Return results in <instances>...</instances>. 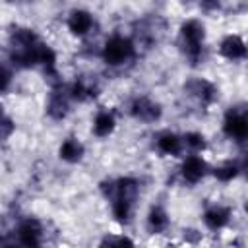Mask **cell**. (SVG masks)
<instances>
[{"instance_id":"1","label":"cell","mask_w":248,"mask_h":248,"mask_svg":"<svg viewBox=\"0 0 248 248\" xmlns=\"http://www.w3.org/2000/svg\"><path fill=\"white\" fill-rule=\"evenodd\" d=\"M43 43L31 29H14L10 35V60L19 68H31L39 60Z\"/></svg>"},{"instance_id":"2","label":"cell","mask_w":248,"mask_h":248,"mask_svg":"<svg viewBox=\"0 0 248 248\" xmlns=\"http://www.w3.org/2000/svg\"><path fill=\"white\" fill-rule=\"evenodd\" d=\"M205 29L198 19H188L180 27V43L186 58L192 66H196L202 60V45H203Z\"/></svg>"},{"instance_id":"3","label":"cell","mask_w":248,"mask_h":248,"mask_svg":"<svg viewBox=\"0 0 248 248\" xmlns=\"http://www.w3.org/2000/svg\"><path fill=\"white\" fill-rule=\"evenodd\" d=\"M136 52V46L134 43L128 39V37H122V35H114L108 39V43L105 45L103 48V58L107 64L110 66H118V64H124L128 62Z\"/></svg>"},{"instance_id":"4","label":"cell","mask_w":248,"mask_h":248,"mask_svg":"<svg viewBox=\"0 0 248 248\" xmlns=\"http://www.w3.org/2000/svg\"><path fill=\"white\" fill-rule=\"evenodd\" d=\"M223 132L234 140V141H244L248 136V118H246V108L244 107H231L225 114L223 122Z\"/></svg>"},{"instance_id":"5","label":"cell","mask_w":248,"mask_h":248,"mask_svg":"<svg viewBox=\"0 0 248 248\" xmlns=\"http://www.w3.org/2000/svg\"><path fill=\"white\" fill-rule=\"evenodd\" d=\"M184 91L192 97H196L202 105H211L217 99V87L207 79H190L184 83Z\"/></svg>"},{"instance_id":"6","label":"cell","mask_w":248,"mask_h":248,"mask_svg":"<svg viewBox=\"0 0 248 248\" xmlns=\"http://www.w3.org/2000/svg\"><path fill=\"white\" fill-rule=\"evenodd\" d=\"M130 112L134 118L141 120V122H155L161 118V107L157 103H153L151 99L147 97H138L134 99L132 107H130Z\"/></svg>"},{"instance_id":"7","label":"cell","mask_w":248,"mask_h":248,"mask_svg":"<svg viewBox=\"0 0 248 248\" xmlns=\"http://www.w3.org/2000/svg\"><path fill=\"white\" fill-rule=\"evenodd\" d=\"M41 236H43V227L41 221L37 219H25L19 223L17 227V240L23 246H39L41 244Z\"/></svg>"},{"instance_id":"8","label":"cell","mask_w":248,"mask_h":248,"mask_svg":"<svg viewBox=\"0 0 248 248\" xmlns=\"http://www.w3.org/2000/svg\"><path fill=\"white\" fill-rule=\"evenodd\" d=\"M70 110V105H68V93H64V89H60V85H56L48 97V103H46V114L54 120H62Z\"/></svg>"},{"instance_id":"9","label":"cell","mask_w":248,"mask_h":248,"mask_svg":"<svg viewBox=\"0 0 248 248\" xmlns=\"http://www.w3.org/2000/svg\"><path fill=\"white\" fill-rule=\"evenodd\" d=\"M205 170H207V165H205V161H203L202 157H198V155L188 157V159L184 161V165H182V176H184V180L190 182V184L200 182V180L203 178Z\"/></svg>"},{"instance_id":"10","label":"cell","mask_w":248,"mask_h":248,"mask_svg":"<svg viewBox=\"0 0 248 248\" xmlns=\"http://www.w3.org/2000/svg\"><path fill=\"white\" fill-rule=\"evenodd\" d=\"M219 50L229 60H240V58L246 56V45H244V41L238 35L225 37L223 43H221V46H219Z\"/></svg>"},{"instance_id":"11","label":"cell","mask_w":248,"mask_h":248,"mask_svg":"<svg viewBox=\"0 0 248 248\" xmlns=\"http://www.w3.org/2000/svg\"><path fill=\"white\" fill-rule=\"evenodd\" d=\"M231 219V209L229 207H223V205H213L205 211L203 215V223L207 225V229L211 231H219L223 229Z\"/></svg>"},{"instance_id":"12","label":"cell","mask_w":248,"mask_h":248,"mask_svg":"<svg viewBox=\"0 0 248 248\" xmlns=\"http://www.w3.org/2000/svg\"><path fill=\"white\" fill-rule=\"evenodd\" d=\"M68 27L74 35H85L93 27V17L85 10H74L68 19Z\"/></svg>"},{"instance_id":"13","label":"cell","mask_w":248,"mask_h":248,"mask_svg":"<svg viewBox=\"0 0 248 248\" xmlns=\"http://www.w3.org/2000/svg\"><path fill=\"white\" fill-rule=\"evenodd\" d=\"M70 95L78 101H85V99H93L99 95V87L95 85V81L91 78H78V81L72 85Z\"/></svg>"},{"instance_id":"14","label":"cell","mask_w":248,"mask_h":248,"mask_svg":"<svg viewBox=\"0 0 248 248\" xmlns=\"http://www.w3.org/2000/svg\"><path fill=\"white\" fill-rule=\"evenodd\" d=\"M157 147H159V151H163V153H167V155H178L180 149H182V140H180L176 134L165 132V134L159 136Z\"/></svg>"},{"instance_id":"15","label":"cell","mask_w":248,"mask_h":248,"mask_svg":"<svg viewBox=\"0 0 248 248\" xmlns=\"http://www.w3.org/2000/svg\"><path fill=\"white\" fill-rule=\"evenodd\" d=\"M81 157H83V145L78 140L70 138L60 145V159H64L68 163H78Z\"/></svg>"},{"instance_id":"16","label":"cell","mask_w":248,"mask_h":248,"mask_svg":"<svg viewBox=\"0 0 248 248\" xmlns=\"http://www.w3.org/2000/svg\"><path fill=\"white\" fill-rule=\"evenodd\" d=\"M112 130H114V116H112L110 112H107V110H101V112L95 116V122H93V132H95V136L105 138V136H108Z\"/></svg>"},{"instance_id":"17","label":"cell","mask_w":248,"mask_h":248,"mask_svg":"<svg viewBox=\"0 0 248 248\" xmlns=\"http://www.w3.org/2000/svg\"><path fill=\"white\" fill-rule=\"evenodd\" d=\"M167 225H169V217H167L165 209L163 207H153L149 211V217H147V229L153 234H159L167 229Z\"/></svg>"},{"instance_id":"18","label":"cell","mask_w":248,"mask_h":248,"mask_svg":"<svg viewBox=\"0 0 248 248\" xmlns=\"http://www.w3.org/2000/svg\"><path fill=\"white\" fill-rule=\"evenodd\" d=\"M132 202L120 198V196H114L112 198V215L116 217V221L120 223H126L130 219V213H132Z\"/></svg>"},{"instance_id":"19","label":"cell","mask_w":248,"mask_h":248,"mask_svg":"<svg viewBox=\"0 0 248 248\" xmlns=\"http://www.w3.org/2000/svg\"><path fill=\"white\" fill-rule=\"evenodd\" d=\"M238 165L236 163H232V161H229V163H225L223 167H217L215 170H213V174H215V178L217 180H221V182H229V180H232L236 174H238Z\"/></svg>"},{"instance_id":"20","label":"cell","mask_w":248,"mask_h":248,"mask_svg":"<svg viewBox=\"0 0 248 248\" xmlns=\"http://www.w3.org/2000/svg\"><path fill=\"white\" fill-rule=\"evenodd\" d=\"M184 143H186L192 151H202V149L205 147V140H203V136L198 134V132L186 134V136H184Z\"/></svg>"},{"instance_id":"21","label":"cell","mask_w":248,"mask_h":248,"mask_svg":"<svg viewBox=\"0 0 248 248\" xmlns=\"http://www.w3.org/2000/svg\"><path fill=\"white\" fill-rule=\"evenodd\" d=\"M14 128H16V124L12 122V118H8L6 114L0 118V141H4V140H8L10 136H12V132H14Z\"/></svg>"},{"instance_id":"22","label":"cell","mask_w":248,"mask_h":248,"mask_svg":"<svg viewBox=\"0 0 248 248\" xmlns=\"http://www.w3.org/2000/svg\"><path fill=\"white\" fill-rule=\"evenodd\" d=\"M10 83H12V74H10V70H8L6 66H0V93L8 91Z\"/></svg>"},{"instance_id":"23","label":"cell","mask_w":248,"mask_h":248,"mask_svg":"<svg viewBox=\"0 0 248 248\" xmlns=\"http://www.w3.org/2000/svg\"><path fill=\"white\" fill-rule=\"evenodd\" d=\"M101 244L103 246H116V244H134L130 238H126V236H105L103 240H101Z\"/></svg>"},{"instance_id":"24","label":"cell","mask_w":248,"mask_h":248,"mask_svg":"<svg viewBox=\"0 0 248 248\" xmlns=\"http://www.w3.org/2000/svg\"><path fill=\"white\" fill-rule=\"evenodd\" d=\"M219 0H200V6L205 10V12H213V10H217L219 8Z\"/></svg>"},{"instance_id":"25","label":"cell","mask_w":248,"mask_h":248,"mask_svg":"<svg viewBox=\"0 0 248 248\" xmlns=\"http://www.w3.org/2000/svg\"><path fill=\"white\" fill-rule=\"evenodd\" d=\"M4 116V108H2V105H0V118Z\"/></svg>"},{"instance_id":"26","label":"cell","mask_w":248,"mask_h":248,"mask_svg":"<svg viewBox=\"0 0 248 248\" xmlns=\"http://www.w3.org/2000/svg\"><path fill=\"white\" fill-rule=\"evenodd\" d=\"M8 2H21V0H8Z\"/></svg>"}]
</instances>
